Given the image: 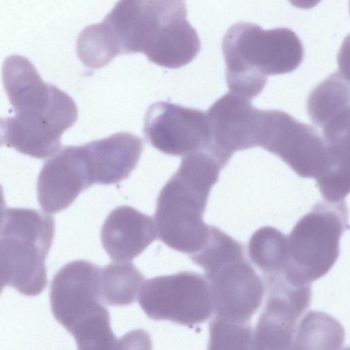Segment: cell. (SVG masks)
Masks as SVG:
<instances>
[{"label": "cell", "instance_id": "obj_1", "mask_svg": "<svg viewBox=\"0 0 350 350\" xmlns=\"http://www.w3.org/2000/svg\"><path fill=\"white\" fill-rule=\"evenodd\" d=\"M2 81L15 116L0 118V146L44 159L57 152L61 136L77 121L74 100L45 83L25 57L13 55L3 62Z\"/></svg>", "mask_w": 350, "mask_h": 350}, {"label": "cell", "instance_id": "obj_2", "mask_svg": "<svg viewBox=\"0 0 350 350\" xmlns=\"http://www.w3.org/2000/svg\"><path fill=\"white\" fill-rule=\"evenodd\" d=\"M222 52L229 92L250 99L264 89L267 76L294 71L304 59V47L291 29H262L245 22L232 25L224 36Z\"/></svg>", "mask_w": 350, "mask_h": 350}, {"label": "cell", "instance_id": "obj_3", "mask_svg": "<svg viewBox=\"0 0 350 350\" xmlns=\"http://www.w3.org/2000/svg\"><path fill=\"white\" fill-rule=\"evenodd\" d=\"M100 269L86 260L65 265L54 276L50 301L55 319L79 349H111L117 342L109 313L100 302Z\"/></svg>", "mask_w": 350, "mask_h": 350}, {"label": "cell", "instance_id": "obj_4", "mask_svg": "<svg viewBox=\"0 0 350 350\" xmlns=\"http://www.w3.org/2000/svg\"><path fill=\"white\" fill-rule=\"evenodd\" d=\"M214 181L208 172L187 159L161 190L154 221L157 237L168 247L193 254L207 241L210 226L203 221Z\"/></svg>", "mask_w": 350, "mask_h": 350}, {"label": "cell", "instance_id": "obj_5", "mask_svg": "<svg viewBox=\"0 0 350 350\" xmlns=\"http://www.w3.org/2000/svg\"><path fill=\"white\" fill-rule=\"evenodd\" d=\"M55 231L53 217L30 208H7L0 228V261L10 286L26 296L40 294L47 284L45 259Z\"/></svg>", "mask_w": 350, "mask_h": 350}, {"label": "cell", "instance_id": "obj_6", "mask_svg": "<svg viewBox=\"0 0 350 350\" xmlns=\"http://www.w3.org/2000/svg\"><path fill=\"white\" fill-rule=\"evenodd\" d=\"M347 228L348 210L344 201L317 203L287 237L284 277L301 285L325 275L339 256L340 239Z\"/></svg>", "mask_w": 350, "mask_h": 350}, {"label": "cell", "instance_id": "obj_7", "mask_svg": "<svg viewBox=\"0 0 350 350\" xmlns=\"http://www.w3.org/2000/svg\"><path fill=\"white\" fill-rule=\"evenodd\" d=\"M138 301L150 318L188 326L204 323L214 312L207 280L193 272L183 271L144 281Z\"/></svg>", "mask_w": 350, "mask_h": 350}, {"label": "cell", "instance_id": "obj_8", "mask_svg": "<svg viewBox=\"0 0 350 350\" xmlns=\"http://www.w3.org/2000/svg\"><path fill=\"white\" fill-rule=\"evenodd\" d=\"M259 146L303 178L317 179L329 164L327 147L319 132L280 110H262Z\"/></svg>", "mask_w": 350, "mask_h": 350}, {"label": "cell", "instance_id": "obj_9", "mask_svg": "<svg viewBox=\"0 0 350 350\" xmlns=\"http://www.w3.org/2000/svg\"><path fill=\"white\" fill-rule=\"evenodd\" d=\"M265 306L253 334V349H291L297 320L308 308L311 285L294 284L282 273L264 275Z\"/></svg>", "mask_w": 350, "mask_h": 350}, {"label": "cell", "instance_id": "obj_10", "mask_svg": "<svg viewBox=\"0 0 350 350\" xmlns=\"http://www.w3.org/2000/svg\"><path fill=\"white\" fill-rule=\"evenodd\" d=\"M144 133L154 148L174 156L206 150L211 143L205 111L168 102L150 106L144 118Z\"/></svg>", "mask_w": 350, "mask_h": 350}, {"label": "cell", "instance_id": "obj_11", "mask_svg": "<svg viewBox=\"0 0 350 350\" xmlns=\"http://www.w3.org/2000/svg\"><path fill=\"white\" fill-rule=\"evenodd\" d=\"M250 100L229 92L206 112L211 133L208 148L225 166L234 152L259 146L262 110Z\"/></svg>", "mask_w": 350, "mask_h": 350}, {"label": "cell", "instance_id": "obj_12", "mask_svg": "<svg viewBox=\"0 0 350 350\" xmlns=\"http://www.w3.org/2000/svg\"><path fill=\"white\" fill-rule=\"evenodd\" d=\"M204 275L215 316L249 323L262 302L265 286L245 258L226 262Z\"/></svg>", "mask_w": 350, "mask_h": 350}, {"label": "cell", "instance_id": "obj_13", "mask_svg": "<svg viewBox=\"0 0 350 350\" xmlns=\"http://www.w3.org/2000/svg\"><path fill=\"white\" fill-rule=\"evenodd\" d=\"M92 185L82 146H65L43 165L37 181L38 200L43 211L56 213Z\"/></svg>", "mask_w": 350, "mask_h": 350}, {"label": "cell", "instance_id": "obj_14", "mask_svg": "<svg viewBox=\"0 0 350 350\" xmlns=\"http://www.w3.org/2000/svg\"><path fill=\"white\" fill-rule=\"evenodd\" d=\"M82 147L92 185H110L126 178L137 166L143 150L141 139L127 132L117 133Z\"/></svg>", "mask_w": 350, "mask_h": 350}, {"label": "cell", "instance_id": "obj_15", "mask_svg": "<svg viewBox=\"0 0 350 350\" xmlns=\"http://www.w3.org/2000/svg\"><path fill=\"white\" fill-rule=\"evenodd\" d=\"M103 21L121 54L144 53L162 22L159 0H120Z\"/></svg>", "mask_w": 350, "mask_h": 350}, {"label": "cell", "instance_id": "obj_16", "mask_svg": "<svg viewBox=\"0 0 350 350\" xmlns=\"http://www.w3.org/2000/svg\"><path fill=\"white\" fill-rule=\"evenodd\" d=\"M154 220L135 208L122 206L113 210L101 230L103 246L115 261H129L156 238Z\"/></svg>", "mask_w": 350, "mask_h": 350}, {"label": "cell", "instance_id": "obj_17", "mask_svg": "<svg viewBox=\"0 0 350 350\" xmlns=\"http://www.w3.org/2000/svg\"><path fill=\"white\" fill-rule=\"evenodd\" d=\"M307 111L325 142L349 137V85L342 72L332 74L311 91Z\"/></svg>", "mask_w": 350, "mask_h": 350}, {"label": "cell", "instance_id": "obj_18", "mask_svg": "<svg viewBox=\"0 0 350 350\" xmlns=\"http://www.w3.org/2000/svg\"><path fill=\"white\" fill-rule=\"evenodd\" d=\"M200 49L198 35L187 14H178L163 20L144 53L158 66L178 68L190 63Z\"/></svg>", "mask_w": 350, "mask_h": 350}, {"label": "cell", "instance_id": "obj_19", "mask_svg": "<svg viewBox=\"0 0 350 350\" xmlns=\"http://www.w3.org/2000/svg\"><path fill=\"white\" fill-rule=\"evenodd\" d=\"M344 341L339 321L325 312L309 311L297 324L292 349H339Z\"/></svg>", "mask_w": 350, "mask_h": 350}, {"label": "cell", "instance_id": "obj_20", "mask_svg": "<svg viewBox=\"0 0 350 350\" xmlns=\"http://www.w3.org/2000/svg\"><path fill=\"white\" fill-rule=\"evenodd\" d=\"M144 282L142 273L129 261H116L100 269L101 299L112 306L133 303Z\"/></svg>", "mask_w": 350, "mask_h": 350}, {"label": "cell", "instance_id": "obj_21", "mask_svg": "<svg viewBox=\"0 0 350 350\" xmlns=\"http://www.w3.org/2000/svg\"><path fill=\"white\" fill-rule=\"evenodd\" d=\"M248 254L264 275L282 273L287 260V237L275 228H260L250 239Z\"/></svg>", "mask_w": 350, "mask_h": 350}, {"label": "cell", "instance_id": "obj_22", "mask_svg": "<svg viewBox=\"0 0 350 350\" xmlns=\"http://www.w3.org/2000/svg\"><path fill=\"white\" fill-rule=\"evenodd\" d=\"M77 51L81 62L94 69L104 67L121 54L113 34L103 21L86 27L80 33Z\"/></svg>", "mask_w": 350, "mask_h": 350}, {"label": "cell", "instance_id": "obj_23", "mask_svg": "<svg viewBox=\"0 0 350 350\" xmlns=\"http://www.w3.org/2000/svg\"><path fill=\"white\" fill-rule=\"evenodd\" d=\"M329 165L326 171L316 179L325 200L329 202L343 201L349 193V141L326 144Z\"/></svg>", "mask_w": 350, "mask_h": 350}, {"label": "cell", "instance_id": "obj_24", "mask_svg": "<svg viewBox=\"0 0 350 350\" xmlns=\"http://www.w3.org/2000/svg\"><path fill=\"white\" fill-rule=\"evenodd\" d=\"M189 257L206 273L229 261L243 258L244 247L221 229L211 226L204 245Z\"/></svg>", "mask_w": 350, "mask_h": 350}, {"label": "cell", "instance_id": "obj_25", "mask_svg": "<svg viewBox=\"0 0 350 350\" xmlns=\"http://www.w3.org/2000/svg\"><path fill=\"white\" fill-rule=\"evenodd\" d=\"M253 329L249 323L228 321L217 316L209 325L208 349H251Z\"/></svg>", "mask_w": 350, "mask_h": 350}, {"label": "cell", "instance_id": "obj_26", "mask_svg": "<svg viewBox=\"0 0 350 350\" xmlns=\"http://www.w3.org/2000/svg\"><path fill=\"white\" fill-rule=\"evenodd\" d=\"M321 0H288L295 7L302 9H310L317 5Z\"/></svg>", "mask_w": 350, "mask_h": 350}, {"label": "cell", "instance_id": "obj_27", "mask_svg": "<svg viewBox=\"0 0 350 350\" xmlns=\"http://www.w3.org/2000/svg\"><path fill=\"white\" fill-rule=\"evenodd\" d=\"M6 209L3 191L1 185H0V228L4 220Z\"/></svg>", "mask_w": 350, "mask_h": 350}]
</instances>
